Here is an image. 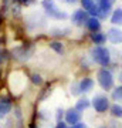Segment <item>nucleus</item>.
Here are the masks:
<instances>
[{"label": "nucleus", "mask_w": 122, "mask_h": 128, "mask_svg": "<svg viewBox=\"0 0 122 128\" xmlns=\"http://www.w3.org/2000/svg\"><path fill=\"white\" fill-rule=\"evenodd\" d=\"M91 105H92V108H94L97 112L104 114V112H107V111L109 110L111 102H109L108 96H105V94H97V96H94V98L91 100Z\"/></svg>", "instance_id": "nucleus-3"}, {"label": "nucleus", "mask_w": 122, "mask_h": 128, "mask_svg": "<svg viewBox=\"0 0 122 128\" xmlns=\"http://www.w3.org/2000/svg\"><path fill=\"white\" fill-rule=\"evenodd\" d=\"M111 98L114 101H122V86H118V87H114L112 88V92H111Z\"/></svg>", "instance_id": "nucleus-16"}, {"label": "nucleus", "mask_w": 122, "mask_h": 128, "mask_svg": "<svg viewBox=\"0 0 122 128\" xmlns=\"http://www.w3.org/2000/svg\"><path fill=\"white\" fill-rule=\"evenodd\" d=\"M64 2H65V3H70V4H74L77 0H64Z\"/></svg>", "instance_id": "nucleus-23"}, {"label": "nucleus", "mask_w": 122, "mask_h": 128, "mask_svg": "<svg viewBox=\"0 0 122 128\" xmlns=\"http://www.w3.org/2000/svg\"><path fill=\"white\" fill-rule=\"evenodd\" d=\"M3 61V53H1V50H0V63Z\"/></svg>", "instance_id": "nucleus-24"}, {"label": "nucleus", "mask_w": 122, "mask_h": 128, "mask_svg": "<svg viewBox=\"0 0 122 128\" xmlns=\"http://www.w3.org/2000/svg\"><path fill=\"white\" fill-rule=\"evenodd\" d=\"M70 128H88V125H87L85 122H78V124H75V125H71Z\"/></svg>", "instance_id": "nucleus-22"}, {"label": "nucleus", "mask_w": 122, "mask_h": 128, "mask_svg": "<svg viewBox=\"0 0 122 128\" xmlns=\"http://www.w3.org/2000/svg\"><path fill=\"white\" fill-rule=\"evenodd\" d=\"M107 40H109L112 44H121L122 43V30L118 27H111L107 33Z\"/></svg>", "instance_id": "nucleus-7"}, {"label": "nucleus", "mask_w": 122, "mask_h": 128, "mask_svg": "<svg viewBox=\"0 0 122 128\" xmlns=\"http://www.w3.org/2000/svg\"><path fill=\"white\" fill-rule=\"evenodd\" d=\"M91 57L102 68H107L111 63V51L104 46H95L91 51Z\"/></svg>", "instance_id": "nucleus-1"}, {"label": "nucleus", "mask_w": 122, "mask_h": 128, "mask_svg": "<svg viewBox=\"0 0 122 128\" xmlns=\"http://www.w3.org/2000/svg\"><path fill=\"white\" fill-rule=\"evenodd\" d=\"M54 128H70V127H68V124L65 121H58V122L55 124Z\"/></svg>", "instance_id": "nucleus-21"}, {"label": "nucleus", "mask_w": 122, "mask_h": 128, "mask_svg": "<svg viewBox=\"0 0 122 128\" xmlns=\"http://www.w3.org/2000/svg\"><path fill=\"white\" fill-rule=\"evenodd\" d=\"M78 84H80V88H81L82 92H88L94 88L95 82L91 77H84V78H81V81H78Z\"/></svg>", "instance_id": "nucleus-10"}, {"label": "nucleus", "mask_w": 122, "mask_h": 128, "mask_svg": "<svg viewBox=\"0 0 122 128\" xmlns=\"http://www.w3.org/2000/svg\"><path fill=\"white\" fill-rule=\"evenodd\" d=\"M50 47L57 54H63L64 53V46H63V43H60V41H53V43H50Z\"/></svg>", "instance_id": "nucleus-17"}, {"label": "nucleus", "mask_w": 122, "mask_h": 128, "mask_svg": "<svg viewBox=\"0 0 122 128\" xmlns=\"http://www.w3.org/2000/svg\"><path fill=\"white\" fill-rule=\"evenodd\" d=\"M111 2H114V0H111Z\"/></svg>", "instance_id": "nucleus-28"}, {"label": "nucleus", "mask_w": 122, "mask_h": 128, "mask_svg": "<svg viewBox=\"0 0 122 128\" xmlns=\"http://www.w3.org/2000/svg\"><path fill=\"white\" fill-rule=\"evenodd\" d=\"M71 90H70V91H71V94L72 96H80V94H81V88H80V84H78V82H74V84H71Z\"/></svg>", "instance_id": "nucleus-20"}, {"label": "nucleus", "mask_w": 122, "mask_h": 128, "mask_svg": "<svg viewBox=\"0 0 122 128\" xmlns=\"http://www.w3.org/2000/svg\"><path fill=\"white\" fill-rule=\"evenodd\" d=\"M81 4H82V7H84V10L88 13V12L95 6V0H81Z\"/></svg>", "instance_id": "nucleus-18"}, {"label": "nucleus", "mask_w": 122, "mask_h": 128, "mask_svg": "<svg viewBox=\"0 0 122 128\" xmlns=\"http://www.w3.org/2000/svg\"><path fill=\"white\" fill-rule=\"evenodd\" d=\"M0 22H1V18H0Z\"/></svg>", "instance_id": "nucleus-27"}, {"label": "nucleus", "mask_w": 122, "mask_h": 128, "mask_svg": "<svg viewBox=\"0 0 122 128\" xmlns=\"http://www.w3.org/2000/svg\"><path fill=\"white\" fill-rule=\"evenodd\" d=\"M88 18H90V16H88V13H87L85 10H75L71 16L72 23L75 24V26H84V24H87Z\"/></svg>", "instance_id": "nucleus-6"}, {"label": "nucleus", "mask_w": 122, "mask_h": 128, "mask_svg": "<svg viewBox=\"0 0 122 128\" xmlns=\"http://www.w3.org/2000/svg\"><path fill=\"white\" fill-rule=\"evenodd\" d=\"M30 80H31V82H33V84H36V86L43 84V78H41L40 74H37V73L31 74V76H30Z\"/></svg>", "instance_id": "nucleus-19"}, {"label": "nucleus", "mask_w": 122, "mask_h": 128, "mask_svg": "<svg viewBox=\"0 0 122 128\" xmlns=\"http://www.w3.org/2000/svg\"><path fill=\"white\" fill-rule=\"evenodd\" d=\"M121 80H122V73H121Z\"/></svg>", "instance_id": "nucleus-26"}, {"label": "nucleus", "mask_w": 122, "mask_h": 128, "mask_svg": "<svg viewBox=\"0 0 122 128\" xmlns=\"http://www.w3.org/2000/svg\"><path fill=\"white\" fill-rule=\"evenodd\" d=\"M111 23L112 24H117V26H122V9L118 7L112 12L111 14Z\"/></svg>", "instance_id": "nucleus-14"}, {"label": "nucleus", "mask_w": 122, "mask_h": 128, "mask_svg": "<svg viewBox=\"0 0 122 128\" xmlns=\"http://www.w3.org/2000/svg\"><path fill=\"white\" fill-rule=\"evenodd\" d=\"M64 121L71 127V125H75V124L81 122V112L74 107V108H70V110L65 111L64 114Z\"/></svg>", "instance_id": "nucleus-5"}, {"label": "nucleus", "mask_w": 122, "mask_h": 128, "mask_svg": "<svg viewBox=\"0 0 122 128\" xmlns=\"http://www.w3.org/2000/svg\"><path fill=\"white\" fill-rule=\"evenodd\" d=\"M11 108H13V104H11L10 98H7V97H1V98H0V117L7 115L10 111H11Z\"/></svg>", "instance_id": "nucleus-9"}, {"label": "nucleus", "mask_w": 122, "mask_h": 128, "mask_svg": "<svg viewBox=\"0 0 122 128\" xmlns=\"http://www.w3.org/2000/svg\"><path fill=\"white\" fill-rule=\"evenodd\" d=\"M91 107V100L87 98V97H80L77 101H75V108H77L80 112H84L85 110H88Z\"/></svg>", "instance_id": "nucleus-11"}, {"label": "nucleus", "mask_w": 122, "mask_h": 128, "mask_svg": "<svg viewBox=\"0 0 122 128\" xmlns=\"http://www.w3.org/2000/svg\"><path fill=\"white\" fill-rule=\"evenodd\" d=\"M91 40H92V43H94L95 46H102L107 41V34H104V33H101V32L92 33L91 34Z\"/></svg>", "instance_id": "nucleus-13"}, {"label": "nucleus", "mask_w": 122, "mask_h": 128, "mask_svg": "<svg viewBox=\"0 0 122 128\" xmlns=\"http://www.w3.org/2000/svg\"><path fill=\"white\" fill-rule=\"evenodd\" d=\"M85 26L88 27V30L92 32V33H97V32L101 30V22H100V18H97V17H90L87 20Z\"/></svg>", "instance_id": "nucleus-12"}, {"label": "nucleus", "mask_w": 122, "mask_h": 128, "mask_svg": "<svg viewBox=\"0 0 122 128\" xmlns=\"http://www.w3.org/2000/svg\"><path fill=\"white\" fill-rule=\"evenodd\" d=\"M17 2H20V3H27L28 0H17Z\"/></svg>", "instance_id": "nucleus-25"}, {"label": "nucleus", "mask_w": 122, "mask_h": 128, "mask_svg": "<svg viewBox=\"0 0 122 128\" xmlns=\"http://www.w3.org/2000/svg\"><path fill=\"white\" fill-rule=\"evenodd\" d=\"M43 6H44V9L47 10V13L50 14V16H53V17H55V18H65L67 17V13L61 12V10L55 6V3L53 0H44V2H43Z\"/></svg>", "instance_id": "nucleus-4"}, {"label": "nucleus", "mask_w": 122, "mask_h": 128, "mask_svg": "<svg viewBox=\"0 0 122 128\" xmlns=\"http://www.w3.org/2000/svg\"><path fill=\"white\" fill-rule=\"evenodd\" d=\"M97 81L100 84V87L105 91H109L114 88V84H115V78H114L112 73L109 71L108 68H100L98 73H97Z\"/></svg>", "instance_id": "nucleus-2"}, {"label": "nucleus", "mask_w": 122, "mask_h": 128, "mask_svg": "<svg viewBox=\"0 0 122 128\" xmlns=\"http://www.w3.org/2000/svg\"><path fill=\"white\" fill-rule=\"evenodd\" d=\"M95 3L101 10V17L102 18L107 17L111 12V9H112V2L111 0H95Z\"/></svg>", "instance_id": "nucleus-8"}, {"label": "nucleus", "mask_w": 122, "mask_h": 128, "mask_svg": "<svg viewBox=\"0 0 122 128\" xmlns=\"http://www.w3.org/2000/svg\"><path fill=\"white\" fill-rule=\"evenodd\" d=\"M109 112H111V115L115 117V118H122V105L118 104V102L112 104L109 107Z\"/></svg>", "instance_id": "nucleus-15"}]
</instances>
